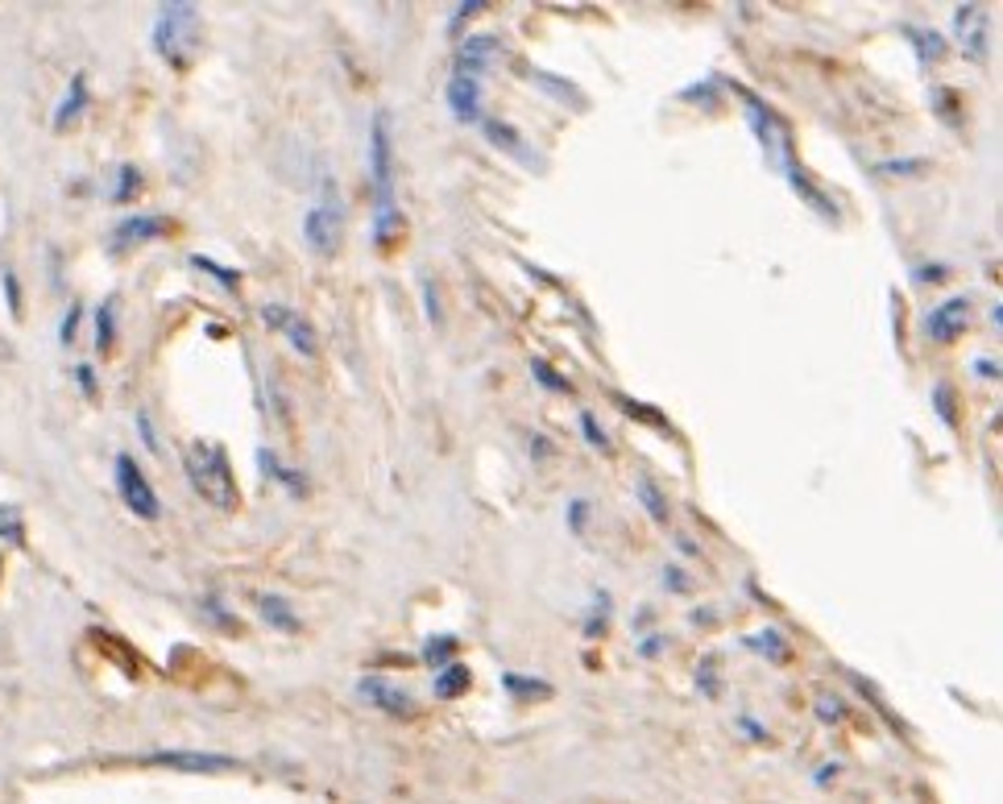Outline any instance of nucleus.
I'll use <instances>...</instances> for the list:
<instances>
[{"label": "nucleus", "mask_w": 1003, "mask_h": 804, "mask_svg": "<svg viewBox=\"0 0 1003 804\" xmlns=\"http://www.w3.org/2000/svg\"><path fill=\"white\" fill-rule=\"evenodd\" d=\"M953 30H958V42H962V51H967V58H986V13L979 9V4H958L953 9Z\"/></svg>", "instance_id": "nucleus-9"}, {"label": "nucleus", "mask_w": 1003, "mask_h": 804, "mask_svg": "<svg viewBox=\"0 0 1003 804\" xmlns=\"http://www.w3.org/2000/svg\"><path fill=\"white\" fill-rule=\"evenodd\" d=\"M465 688H469V667L465 664H448L440 676L431 680V693H436L440 701H452V697H460Z\"/></svg>", "instance_id": "nucleus-18"}, {"label": "nucleus", "mask_w": 1003, "mask_h": 804, "mask_svg": "<svg viewBox=\"0 0 1003 804\" xmlns=\"http://www.w3.org/2000/svg\"><path fill=\"white\" fill-rule=\"evenodd\" d=\"M183 469H188L191 490L204 497L207 506L216 511H237L241 506V490L237 478H233V464H228V452L212 440H191L188 452H183Z\"/></svg>", "instance_id": "nucleus-2"}, {"label": "nucleus", "mask_w": 1003, "mask_h": 804, "mask_svg": "<svg viewBox=\"0 0 1003 804\" xmlns=\"http://www.w3.org/2000/svg\"><path fill=\"white\" fill-rule=\"evenodd\" d=\"M75 377H79V386H84V394L96 390V382H92V365H79V369H75Z\"/></svg>", "instance_id": "nucleus-42"}, {"label": "nucleus", "mask_w": 1003, "mask_h": 804, "mask_svg": "<svg viewBox=\"0 0 1003 804\" xmlns=\"http://www.w3.org/2000/svg\"><path fill=\"white\" fill-rule=\"evenodd\" d=\"M113 341H117V303L108 299V303L96 311V349H100V353H108V349H113Z\"/></svg>", "instance_id": "nucleus-20"}, {"label": "nucleus", "mask_w": 1003, "mask_h": 804, "mask_svg": "<svg viewBox=\"0 0 1003 804\" xmlns=\"http://www.w3.org/2000/svg\"><path fill=\"white\" fill-rule=\"evenodd\" d=\"M460 647V639L457 634H436V639H427V647H424V660L427 664H444L452 651Z\"/></svg>", "instance_id": "nucleus-24"}, {"label": "nucleus", "mask_w": 1003, "mask_h": 804, "mask_svg": "<svg viewBox=\"0 0 1003 804\" xmlns=\"http://www.w3.org/2000/svg\"><path fill=\"white\" fill-rule=\"evenodd\" d=\"M200 42V9L195 4H162L153 21V51L162 54L171 67H188Z\"/></svg>", "instance_id": "nucleus-3"}, {"label": "nucleus", "mask_w": 1003, "mask_h": 804, "mask_svg": "<svg viewBox=\"0 0 1003 804\" xmlns=\"http://www.w3.org/2000/svg\"><path fill=\"white\" fill-rule=\"evenodd\" d=\"M962 328H967V299H962V294H953V299H946L941 308H933L925 315V336L933 344L958 341Z\"/></svg>", "instance_id": "nucleus-8"}, {"label": "nucleus", "mask_w": 1003, "mask_h": 804, "mask_svg": "<svg viewBox=\"0 0 1003 804\" xmlns=\"http://www.w3.org/2000/svg\"><path fill=\"white\" fill-rule=\"evenodd\" d=\"M370 179H374L377 212H374V240L377 249H391L398 233V204H394V141L386 112H374L370 120Z\"/></svg>", "instance_id": "nucleus-1"}, {"label": "nucleus", "mask_w": 1003, "mask_h": 804, "mask_svg": "<svg viewBox=\"0 0 1003 804\" xmlns=\"http://www.w3.org/2000/svg\"><path fill=\"white\" fill-rule=\"evenodd\" d=\"M974 374L983 377V382H1000V361H991V357H974Z\"/></svg>", "instance_id": "nucleus-37"}, {"label": "nucleus", "mask_w": 1003, "mask_h": 804, "mask_svg": "<svg viewBox=\"0 0 1003 804\" xmlns=\"http://www.w3.org/2000/svg\"><path fill=\"white\" fill-rule=\"evenodd\" d=\"M444 100H448V108H452V117L457 120H481V84H477V75H469V71H457L452 79H448V92H444Z\"/></svg>", "instance_id": "nucleus-10"}, {"label": "nucleus", "mask_w": 1003, "mask_h": 804, "mask_svg": "<svg viewBox=\"0 0 1003 804\" xmlns=\"http://www.w3.org/2000/svg\"><path fill=\"white\" fill-rule=\"evenodd\" d=\"M933 407H937V415H941V424H946V428L958 424V415H953L958 411V407H953V390L946 386V382H937L933 386Z\"/></svg>", "instance_id": "nucleus-27"}, {"label": "nucleus", "mask_w": 1003, "mask_h": 804, "mask_svg": "<svg viewBox=\"0 0 1003 804\" xmlns=\"http://www.w3.org/2000/svg\"><path fill=\"white\" fill-rule=\"evenodd\" d=\"M84 108H87V75L79 71V75H71L67 96L58 100V112H54V129H67V125H75Z\"/></svg>", "instance_id": "nucleus-16"}, {"label": "nucleus", "mask_w": 1003, "mask_h": 804, "mask_svg": "<svg viewBox=\"0 0 1003 804\" xmlns=\"http://www.w3.org/2000/svg\"><path fill=\"white\" fill-rule=\"evenodd\" d=\"M613 398H618V403H622V407H627L634 419H643V424H651V428H663V415H655L651 407H639V403H634V398H627V394H613Z\"/></svg>", "instance_id": "nucleus-33"}, {"label": "nucleus", "mask_w": 1003, "mask_h": 804, "mask_svg": "<svg viewBox=\"0 0 1003 804\" xmlns=\"http://www.w3.org/2000/svg\"><path fill=\"white\" fill-rule=\"evenodd\" d=\"M137 428H141V436H146V448H150V452H158V440H153L150 415H146V411H137Z\"/></svg>", "instance_id": "nucleus-40"}, {"label": "nucleus", "mask_w": 1003, "mask_h": 804, "mask_svg": "<svg viewBox=\"0 0 1003 804\" xmlns=\"http://www.w3.org/2000/svg\"><path fill=\"white\" fill-rule=\"evenodd\" d=\"M257 610H262V618L270 622L274 631H282V634L299 631V618H295L287 598H278V593H257Z\"/></svg>", "instance_id": "nucleus-17"}, {"label": "nucleus", "mask_w": 1003, "mask_h": 804, "mask_svg": "<svg viewBox=\"0 0 1003 804\" xmlns=\"http://www.w3.org/2000/svg\"><path fill=\"white\" fill-rule=\"evenodd\" d=\"M783 171H788V183L797 187L800 200H809V204H813L817 212H821V216H830V221L837 216V207H833V200L825 195V191H817V187H813V179L804 174V167H800L797 158H788V162H783Z\"/></svg>", "instance_id": "nucleus-14"}, {"label": "nucleus", "mask_w": 1003, "mask_h": 804, "mask_svg": "<svg viewBox=\"0 0 1003 804\" xmlns=\"http://www.w3.org/2000/svg\"><path fill=\"white\" fill-rule=\"evenodd\" d=\"M117 179H120V183H117V191H113V200H117V204L134 200L137 191H141V174H137V167H120Z\"/></svg>", "instance_id": "nucleus-29"}, {"label": "nucleus", "mask_w": 1003, "mask_h": 804, "mask_svg": "<svg viewBox=\"0 0 1003 804\" xmlns=\"http://www.w3.org/2000/svg\"><path fill=\"white\" fill-rule=\"evenodd\" d=\"M879 171H887V174H917V171H925V162H884Z\"/></svg>", "instance_id": "nucleus-39"}, {"label": "nucleus", "mask_w": 1003, "mask_h": 804, "mask_svg": "<svg viewBox=\"0 0 1003 804\" xmlns=\"http://www.w3.org/2000/svg\"><path fill=\"white\" fill-rule=\"evenodd\" d=\"M117 490H120V502H125L137 518L153 523V518L162 514V502H158V494H153L150 478L141 473V464H137L129 452H120L117 457Z\"/></svg>", "instance_id": "nucleus-5"}, {"label": "nucleus", "mask_w": 1003, "mask_h": 804, "mask_svg": "<svg viewBox=\"0 0 1003 804\" xmlns=\"http://www.w3.org/2000/svg\"><path fill=\"white\" fill-rule=\"evenodd\" d=\"M424 308H427V320L431 328L444 324V311H440V282L436 278H424Z\"/></svg>", "instance_id": "nucleus-30"}, {"label": "nucleus", "mask_w": 1003, "mask_h": 804, "mask_svg": "<svg viewBox=\"0 0 1003 804\" xmlns=\"http://www.w3.org/2000/svg\"><path fill=\"white\" fill-rule=\"evenodd\" d=\"M171 233V221L162 216H150V212H137V216H125V221L113 228V240L117 249H129V245H146V240H158Z\"/></svg>", "instance_id": "nucleus-12"}, {"label": "nucleus", "mask_w": 1003, "mask_h": 804, "mask_svg": "<svg viewBox=\"0 0 1003 804\" xmlns=\"http://www.w3.org/2000/svg\"><path fill=\"white\" fill-rule=\"evenodd\" d=\"M79 320H84V308L79 303H71L67 315H63V324H58V341L63 344H75V332H79Z\"/></svg>", "instance_id": "nucleus-32"}, {"label": "nucleus", "mask_w": 1003, "mask_h": 804, "mask_svg": "<svg viewBox=\"0 0 1003 804\" xmlns=\"http://www.w3.org/2000/svg\"><path fill=\"white\" fill-rule=\"evenodd\" d=\"M502 685L511 688L514 697H552V685H544V680H523L519 672H506Z\"/></svg>", "instance_id": "nucleus-22"}, {"label": "nucleus", "mask_w": 1003, "mask_h": 804, "mask_svg": "<svg viewBox=\"0 0 1003 804\" xmlns=\"http://www.w3.org/2000/svg\"><path fill=\"white\" fill-rule=\"evenodd\" d=\"M262 320H266V328L282 332L299 357H316V353H320V332H316V324L307 320L303 311L287 308V303H266V308H262Z\"/></svg>", "instance_id": "nucleus-6"}, {"label": "nucleus", "mask_w": 1003, "mask_h": 804, "mask_svg": "<svg viewBox=\"0 0 1003 804\" xmlns=\"http://www.w3.org/2000/svg\"><path fill=\"white\" fill-rule=\"evenodd\" d=\"M577 424H580V436H585V444H594L597 452H610V436H606V431H601V424H597L594 415H589V411H580V419H577Z\"/></svg>", "instance_id": "nucleus-26"}, {"label": "nucleus", "mask_w": 1003, "mask_h": 804, "mask_svg": "<svg viewBox=\"0 0 1003 804\" xmlns=\"http://www.w3.org/2000/svg\"><path fill=\"white\" fill-rule=\"evenodd\" d=\"M933 104L941 108V120H958V112H953V104H950V92L933 87Z\"/></svg>", "instance_id": "nucleus-38"}, {"label": "nucleus", "mask_w": 1003, "mask_h": 804, "mask_svg": "<svg viewBox=\"0 0 1003 804\" xmlns=\"http://www.w3.org/2000/svg\"><path fill=\"white\" fill-rule=\"evenodd\" d=\"M481 133L502 150V154H511V158H519V162H531V167H540V158L531 154V141L514 129V125H506V120H498V117H486L481 120Z\"/></svg>", "instance_id": "nucleus-13"}, {"label": "nucleus", "mask_w": 1003, "mask_h": 804, "mask_svg": "<svg viewBox=\"0 0 1003 804\" xmlns=\"http://www.w3.org/2000/svg\"><path fill=\"white\" fill-rule=\"evenodd\" d=\"M146 763H150V768L188 771V775H216V771L241 768L233 754H212V751H153V754H146Z\"/></svg>", "instance_id": "nucleus-7"}, {"label": "nucleus", "mask_w": 1003, "mask_h": 804, "mask_svg": "<svg viewBox=\"0 0 1003 804\" xmlns=\"http://www.w3.org/2000/svg\"><path fill=\"white\" fill-rule=\"evenodd\" d=\"M817 718L825 721V726H837V721L846 718V714H842V701H837V697H817Z\"/></svg>", "instance_id": "nucleus-34"}, {"label": "nucleus", "mask_w": 1003, "mask_h": 804, "mask_svg": "<svg viewBox=\"0 0 1003 804\" xmlns=\"http://www.w3.org/2000/svg\"><path fill=\"white\" fill-rule=\"evenodd\" d=\"M750 651H764L767 660H776V664H783L788 660V647H783V634L780 631H764V634H755L747 643Z\"/></svg>", "instance_id": "nucleus-21"}, {"label": "nucleus", "mask_w": 1003, "mask_h": 804, "mask_svg": "<svg viewBox=\"0 0 1003 804\" xmlns=\"http://www.w3.org/2000/svg\"><path fill=\"white\" fill-rule=\"evenodd\" d=\"M585 511H589V506H585L580 497L573 502V506H568V523H573V530H580V523H585Z\"/></svg>", "instance_id": "nucleus-41"}, {"label": "nucleus", "mask_w": 1003, "mask_h": 804, "mask_svg": "<svg viewBox=\"0 0 1003 804\" xmlns=\"http://www.w3.org/2000/svg\"><path fill=\"white\" fill-rule=\"evenodd\" d=\"M303 237H307V245H311V254H320V257H328V254H337V249H341V240H344V204H341V195H337V183H332V179L323 183V200H320V204L307 207Z\"/></svg>", "instance_id": "nucleus-4"}, {"label": "nucleus", "mask_w": 1003, "mask_h": 804, "mask_svg": "<svg viewBox=\"0 0 1003 804\" xmlns=\"http://www.w3.org/2000/svg\"><path fill=\"white\" fill-rule=\"evenodd\" d=\"M257 464H262V469H266V473H270L278 485H287L290 494H303V481H299V473H290L287 464L274 457L270 448H262V452H257Z\"/></svg>", "instance_id": "nucleus-19"}, {"label": "nucleus", "mask_w": 1003, "mask_h": 804, "mask_svg": "<svg viewBox=\"0 0 1003 804\" xmlns=\"http://www.w3.org/2000/svg\"><path fill=\"white\" fill-rule=\"evenodd\" d=\"M0 539H9V544H25V527H21L18 506H0Z\"/></svg>", "instance_id": "nucleus-23"}, {"label": "nucleus", "mask_w": 1003, "mask_h": 804, "mask_svg": "<svg viewBox=\"0 0 1003 804\" xmlns=\"http://www.w3.org/2000/svg\"><path fill=\"white\" fill-rule=\"evenodd\" d=\"M4 294H9V311L21 320V287H18V275H13V270H4Z\"/></svg>", "instance_id": "nucleus-35"}, {"label": "nucleus", "mask_w": 1003, "mask_h": 804, "mask_svg": "<svg viewBox=\"0 0 1003 804\" xmlns=\"http://www.w3.org/2000/svg\"><path fill=\"white\" fill-rule=\"evenodd\" d=\"M917 42H920V58H929V63H937V58L946 54V51H941V37H937V34H920Z\"/></svg>", "instance_id": "nucleus-36"}, {"label": "nucleus", "mask_w": 1003, "mask_h": 804, "mask_svg": "<svg viewBox=\"0 0 1003 804\" xmlns=\"http://www.w3.org/2000/svg\"><path fill=\"white\" fill-rule=\"evenodd\" d=\"M531 374L540 377V386H544V390H561V394L568 390V382H564V377L556 374V369H552L544 357H531Z\"/></svg>", "instance_id": "nucleus-28"}, {"label": "nucleus", "mask_w": 1003, "mask_h": 804, "mask_svg": "<svg viewBox=\"0 0 1003 804\" xmlns=\"http://www.w3.org/2000/svg\"><path fill=\"white\" fill-rule=\"evenodd\" d=\"M191 266H195V270H207V275L216 278V282H221V287H228V291H237V282H241V275H237V270H224V266H216V261H212V257H200V254L191 257Z\"/></svg>", "instance_id": "nucleus-25"}, {"label": "nucleus", "mask_w": 1003, "mask_h": 804, "mask_svg": "<svg viewBox=\"0 0 1003 804\" xmlns=\"http://www.w3.org/2000/svg\"><path fill=\"white\" fill-rule=\"evenodd\" d=\"M493 54H498V37H490V34L465 37V42H460V54H457V71L477 75L486 63H493Z\"/></svg>", "instance_id": "nucleus-15"}, {"label": "nucleus", "mask_w": 1003, "mask_h": 804, "mask_svg": "<svg viewBox=\"0 0 1003 804\" xmlns=\"http://www.w3.org/2000/svg\"><path fill=\"white\" fill-rule=\"evenodd\" d=\"M639 497H643V506H647V514H651V518H660V523L668 518V502L655 494V485H651V481H639Z\"/></svg>", "instance_id": "nucleus-31"}, {"label": "nucleus", "mask_w": 1003, "mask_h": 804, "mask_svg": "<svg viewBox=\"0 0 1003 804\" xmlns=\"http://www.w3.org/2000/svg\"><path fill=\"white\" fill-rule=\"evenodd\" d=\"M358 693L370 705H377L382 714H398V718H410V714H415V701H410L407 693H403V688H394L391 680H382V676H361Z\"/></svg>", "instance_id": "nucleus-11"}]
</instances>
